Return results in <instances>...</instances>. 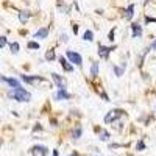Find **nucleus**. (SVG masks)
I'll list each match as a JSON object with an SVG mask.
<instances>
[{"label": "nucleus", "mask_w": 156, "mask_h": 156, "mask_svg": "<svg viewBox=\"0 0 156 156\" xmlns=\"http://www.w3.org/2000/svg\"><path fill=\"white\" fill-rule=\"evenodd\" d=\"M10 95L16 102H30L31 100V94H30L27 89H24V87H16V89H13L10 92Z\"/></svg>", "instance_id": "nucleus-1"}, {"label": "nucleus", "mask_w": 156, "mask_h": 156, "mask_svg": "<svg viewBox=\"0 0 156 156\" xmlns=\"http://www.w3.org/2000/svg\"><path fill=\"white\" fill-rule=\"evenodd\" d=\"M125 114L123 109H111V111H108V114L105 116V123H111V122H116L119 117H122Z\"/></svg>", "instance_id": "nucleus-2"}, {"label": "nucleus", "mask_w": 156, "mask_h": 156, "mask_svg": "<svg viewBox=\"0 0 156 156\" xmlns=\"http://www.w3.org/2000/svg\"><path fill=\"white\" fill-rule=\"evenodd\" d=\"M66 58L69 59L72 64H75V66L81 67V64H83V58H81V55H80L78 52H74V50H67V52H66Z\"/></svg>", "instance_id": "nucleus-3"}, {"label": "nucleus", "mask_w": 156, "mask_h": 156, "mask_svg": "<svg viewBox=\"0 0 156 156\" xmlns=\"http://www.w3.org/2000/svg\"><path fill=\"white\" fill-rule=\"evenodd\" d=\"M116 47H117V45H111V47H106V45L100 44V45H98V56H100L102 59H108V58H109V55H111V52H112V50H116Z\"/></svg>", "instance_id": "nucleus-4"}, {"label": "nucleus", "mask_w": 156, "mask_h": 156, "mask_svg": "<svg viewBox=\"0 0 156 156\" xmlns=\"http://www.w3.org/2000/svg\"><path fill=\"white\" fill-rule=\"evenodd\" d=\"M31 155L33 156H47L48 155V148L45 145H35L31 148Z\"/></svg>", "instance_id": "nucleus-5"}, {"label": "nucleus", "mask_w": 156, "mask_h": 156, "mask_svg": "<svg viewBox=\"0 0 156 156\" xmlns=\"http://www.w3.org/2000/svg\"><path fill=\"white\" fill-rule=\"evenodd\" d=\"M52 78H53V81L56 83V86H58V89H66V86H67V81L64 80L61 75H58L56 72H53L52 74Z\"/></svg>", "instance_id": "nucleus-6"}, {"label": "nucleus", "mask_w": 156, "mask_h": 156, "mask_svg": "<svg viewBox=\"0 0 156 156\" xmlns=\"http://www.w3.org/2000/svg\"><path fill=\"white\" fill-rule=\"evenodd\" d=\"M59 64H61V67H63L66 72H72V70H74V64H70V61L67 59V58H64V56H59Z\"/></svg>", "instance_id": "nucleus-7"}, {"label": "nucleus", "mask_w": 156, "mask_h": 156, "mask_svg": "<svg viewBox=\"0 0 156 156\" xmlns=\"http://www.w3.org/2000/svg\"><path fill=\"white\" fill-rule=\"evenodd\" d=\"M20 80H24L25 83H30V84H35V83L44 81V78L37 77V75H35V77H30V75H20Z\"/></svg>", "instance_id": "nucleus-8"}, {"label": "nucleus", "mask_w": 156, "mask_h": 156, "mask_svg": "<svg viewBox=\"0 0 156 156\" xmlns=\"http://www.w3.org/2000/svg\"><path fill=\"white\" fill-rule=\"evenodd\" d=\"M70 97H72V95L67 92L66 89H58V92H56V95H55L56 100H69Z\"/></svg>", "instance_id": "nucleus-9"}, {"label": "nucleus", "mask_w": 156, "mask_h": 156, "mask_svg": "<svg viewBox=\"0 0 156 156\" xmlns=\"http://www.w3.org/2000/svg\"><path fill=\"white\" fill-rule=\"evenodd\" d=\"M2 81L3 83H8L11 87H14V89H16V87H20V83H19V80H16V78H8V77H5V75H3Z\"/></svg>", "instance_id": "nucleus-10"}, {"label": "nucleus", "mask_w": 156, "mask_h": 156, "mask_svg": "<svg viewBox=\"0 0 156 156\" xmlns=\"http://www.w3.org/2000/svg\"><path fill=\"white\" fill-rule=\"evenodd\" d=\"M131 30H133V37H142V25L139 24H133L131 25Z\"/></svg>", "instance_id": "nucleus-11"}, {"label": "nucleus", "mask_w": 156, "mask_h": 156, "mask_svg": "<svg viewBox=\"0 0 156 156\" xmlns=\"http://www.w3.org/2000/svg\"><path fill=\"white\" fill-rule=\"evenodd\" d=\"M47 36H48V28H45V27H44V28H39V30L35 33V37H36V39H45Z\"/></svg>", "instance_id": "nucleus-12"}, {"label": "nucleus", "mask_w": 156, "mask_h": 156, "mask_svg": "<svg viewBox=\"0 0 156 156\" xmlns=\"http://www.w3.org/2000/svg\"><path fill=\"white\" fill-rule=\"evenodd\" d=\"M133 16H134V5H128V8L125 10V19H127V20H131L133 19Z\"/></svg>", "instance_id": "nucleus-13"}, {"label": "nucleus", "mask_w": 156, "mask_h": 156, "mask_svg": "<svg viewBox=\"0 0 156 156\" xmlns=\"http://www.w3.org/2000/svg\"><path fill=\"white\" fill-rule=\"evenodd\" d=\"M28 19H30V11H20L19 13V20H20V24H27L28 22Z\"/></svg>", "instance_id": "nucleus-14"}, {"label": "nucleus", "mask_w": 156, "mask_h": 156, "mask_svg": "<svg viewBox=\"0 0 156 156\" xmlns=\"http://www.w3.org/2000/svg\"><path fill=\"white\" fill-rule=\"evenodd\" d=\"M83 39L87 41V42H92V41H94V33H92V30H86L84 35H83Z\"/></svg>", "instance_id": "nucleus-15"}, {"label": "nucleus", "mask_w": 156, "mask_h": 156, "mask_svg": "<svg viewBox=\"0 0 156 156\" xmlns=\"http://www.w3.org/2000/svg\"><path fill=\"white\" fill-rule=\"evenodd\" d=\"M112 70L116 72V77H122L125 72V67H119V66H116V64H112Z\"/></svg>", "instance_id": "nucleus-16"}, {"label": "nucleus", "mask_w": 156, "mask_h": 156, "mask_svg": "<svg viewBox=\"0 0 156 156\" xmlns=\"http://www.w3.org/2000/svg\"><path fill=\"white\" fill-rule=\"evenodd\" d=\"M19 48H20V47H19L17 42H11V44H10V50H11V53H13V55H17V53H19Z\"/></svg>", "instance_id": "nucleus-17"}, {"label": "nucleus", "mask_w": 156, "mask_h": 156, "mask_svg": "<svg viewBox=\"0 0 156 156\" xmlns=\"http://www.w3.org/2000/svg\"><path fill=\"white\" fill-rule=\"evenodd\" d=\"M91 75L92 77H97L98 75V63H92V66H91Z\"/></svg>", "instance_id": "nucleus-18"}, {"label": "nucleus", "mask_w": 156, "mask_h": 156, "mask_svg": "<svg viewBox=\"0 0 156 156\" xmlns=\"http://www.w3.org/2000/svg\"><path fill=\"white\" fill-rule=\"evenodd\" d=\"M98 136H100V140H108L109 138H111V134H109L108 131H105V130H100Z\"/></svg>", "instance_id": "nucleus-19"}, {"label": "nucleus", "mask_w": 156, "mask_h": 156, "mask_svg": "<svg viewBox=\"0 0 156 156\" xmlns=\"http://www.w3.org/2000/svg\"><path fill=\"white\" fill-rule=\"evenodd\" d=\"M56 58V55H55V50H48L47 53H45V59L47 61H53Z\"/></svg>", "instance_id": "nucleus-20"}, {"label": "nucleus", "mask_w": 156, "mask_h": 156, "mask_svg": "<svg viewBox=\"0 0 156 156\" xmlns=\"http://www.w3.org/2000/svg\"><path fill=\"white\" fill-rule=\"evenodd\" d=\"M81 133H83V128H81V127H77V130L72 133L74 139H80V138H81Z\"/></svg>", "instance_id": "nucleus-21"}, {"label": "nucleus", "mask_w": 156, "mask_h": 156, "mask_svg": "<svg viewBox=\"0 0 156 156\" xmlns=\"http://www.w3.org/2000/svg\"><path fill=\"white\" fill-rule=\"evenodd\" d=\"M28 48H33V50H39L41 45H39V42H36V41H30V42H28Z\"/></svg>", "instance_id": "nucleus-22"}, {"label": "nucleus", "mask_w": 156, "mask_h": 156, "mask_svg": "<svg viewBox=\"0 0 156 156\" xmlns=\"http://www.w3.org/2000/svg\"><path fill=\"white\" fill-rule=\"evenodd\" d=\"M136 150H139V151L145 150V144H144V140H139V142L136 144Z\"/></svg>", "instance_id": "nucleus-23"}, {"label": "nucleus", "mask_w": 156, "mask_h": 156, "mask_svg": "<svg viewBox=\"0 0 156 156\" xmlns=\"http://www.w3.org/2000/svg\"><path fill=\"white\" fill-rule=\"evenodd\" d=\"M6 44H8V39H6V36H2V37H0V47H5Z\"/></svg>", "instance_id": "nucleus-24"}, {"label": "nucleus", "mask_w": 156, "mask_h": 156, "mask_svg": "<svg viewBox=\"0 0 156 156\" xmlns=\"http://www.w3.org/2000/svg\"><path fill=\"white\" fill-rule=\"evenodd\" d=\"M150 22H155V24H156V17H150V16H147V17H145V24H150Z\"/></svg>", "instance_id": "nucleus-25"}, {"label": "nucleus", "mask_w": 156, "mask_h": 156, "mask_svg": "<svg viewBox=\"0 0 156 156\" xmlns=\"http://www.w3.org/2000/svg\"><path fill=\"white\" fill-rule=\"evenodd\" d=\"M108 39L111 41V42H112V41H114V28L111 30V31H109V35H108Z\"/></svg>", "instance_id": "nucleus-26"}, {"label": "nucleus", "mask_w": 156, "mask_h": 156, "mask_svg": "<svg viewBox=\"0 0 156 156\" xmlns=\"http://www.w3.org/2000/svg\"><path fill=\"white\" fill-rule=\"evenodd\" d=\"M100 97H102V98H103V100H105V102H109V97H108V95H106V94H105V92H100Z\"/></svg>", "instance_id": "nucleus-27"}, {"label": "nucleus", "mask_w": 156, "mask_h": 156, "mask_svg": "<svg viewBox=\"0 0 156 156\" xmlns=\"http://www.w3.org/2000/svg\"><path fill=\"white\" fill-rule=\"evenodd\" d=\"M148 48H150V50H155V48H156V39H155L150 45H148Z\"/></svg>", "instance_id": "nucleus-28"}, {"label": "nucleus", "mask_w": 156, "mask_h": 156, "mask_svg": "<svg viewBox=\"0 0 156 156\" xmlns=\"http://www.w3.org/2000/svg\"><path fill=\"white\" fill-rule=\"evenodd\" d=\"M72 31H74L75 35L78 33V25H77V24H74V25H72Z\"/></svg>", "instance_id": "nucleus-29"}, {"label": "nucleus", "mask_w": 156, "mask_h": 156, "mask_svg": "<svg viewBox=\"0 0 156 156\" xmlns=\"http://www.w3.org/2000/svg\"><path fill=\"white\" fill-rule=\"evenodd\" d=\"M61 41H64V42H67V35H61Z\"/></svg>", "instance_id": "nucleus-30"}, {"label": "nucleus", "mask_w": 156, "mask_h": 156, "mask_svg": "<svg viewBox=\"0 0 156 156\" xmlns=\"http://www.w3.org/2000/svg\"><path fill=\"white\" fill-rule=\"evenodd\" d=\"M52 156H59V151L58 150H53V155Z\"/></svg>", "instance_id": "nucleus-31"}, {"label": "nucleus", "mask_w": 156, "mask_h": 156, "mask_svg": "<svg viewBox=\"0 0 156 156\" xmlns=\"http://www.w3.org/2000/svg\"><path fill=\"white\" fill-rule=\"evenodd\" d=\"M69 156H78L77 153H72V155H69Z\"/></svg>", "instance_id": "nucleus-32"}]
</instances>
